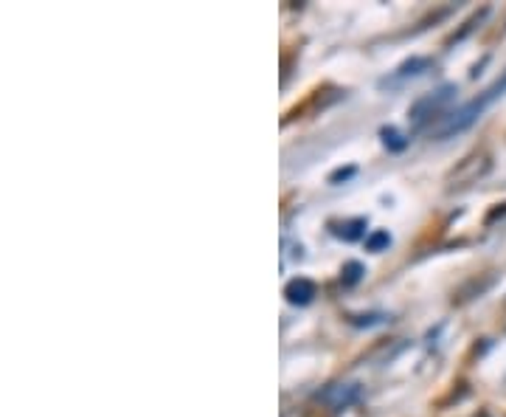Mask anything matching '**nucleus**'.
<instances>
[{
  "label": "nucleus",
  "instance_id": "obj_1",
  "mask_svg": "<svg viewBox=\"0 0 506 417\" xmlns=\"http://www.w3.org/2000/svg\"><path fill=\"white\" fill-rule=\"evenodd\" d=\"M506 93V71H504V77L498 80L495 85H490L478 99H473L470 104H464L461 110H456V113H450L447 119H444V124H439L436 127V139L439 141H444V139H450V136H456V133H464L467 127H473L475 124V119L498 99V96H504Z\"/></svg>",
  "mask_w": 506,
  "mask_h": 417
},
{
  "label": "nucleus",
  "instance_id": "obj_2",
  "mask_svg": "<svg viewBox=\"0 0 506 417\" xmlns=\"http://www.w3.org/2000/svg\"><path fill=\"white\" fill-rule=\"evenodd\" d=\"M493 169V156L487 150H475L467 158H461L447 175V189H464L470 183H478Z\"/></svg>",
  "mask_w": 506,
  "mask_h": 417
},
{
  "label": "nucleus",
  "instance_id": "obj_3",
  "mask_svg": "<svg viewBox=\"0 0 506 417\" xmlns=\"http://www.w3.org/2000/svg\"><path fill=\"white\" fill-rule=\"evenodd\" d=\"M453 99H456V87H453V85H444V87H439L436 93L422 96V99L408 110V119H411L417 127H425V124H428L434 116H439Z\"/></svg>",
  "mask_w": 506,
  "mask_h": 417
},
{
  "label": "nucleus",
  "instance_id": "obj_4",
  "mask_svg": "<svg viewBox=\"0 0 506 417\" xmlns=\"http://www.w3.org/2000/svg\"><path fill=\"white\" fill-rule=\"evenodd\" d=\"M285 296H287L290 305H309L315 299V285L309 279H304V276L290 279L287 288H285Z\"/></svg>",
  "mask_w": 506,
  "mask_h": 417
},
{
  "label": "nucleus",
  "instance_id": "obj_5",
  "mask_svg": "<svg viewBox=\"0 0 506 417\" xmlns=\"http://www.w3.org/2000/svg\"><path fill=\"white\" fill-rule=\"evenodd\" d=\"M495 282V276L493 274H487L481 282L478 279H470L458 293H456V302H470V299H475V296H481V293H487L490 291V285Z\"/></svg>",
  "mask_w": 506,
  "mask_h": 417
},
{
  "label": "nucleus",
  "instance_id": "obj_6",
  "mask_svg": "<svg viewBox=\"0 0 506 417\" xmlns=\"http://www.w3.org/2000/svg\"><path fill=\"white\" fill-rule=\"evenodd\" d=\"M338 237H343V240H361L363 232H365V220L358 217V220H346V223H341V226H335L332 229Z\"/></svg>",
  "mask_w": 506,
  "mask_h": 417
},
{
  "label": "nucleus",
  "instance_id": "obj_7",
  "mask_svg": "<svg viewBox=\"0 0 506 417\" xmlns=\"http://www.w3.org/2000/svg\"><path fill=\"white\" fill-rule=\"evenodd\" d=\"M363 274H365V268H363L361 262H346L343 271H341V282L343 285H358L363 279Z\"/></svg>",
  "mask_w": 506,
  "mask_h": 417
},
{
  "label": "nucleus",
  "instance_id": "obj_8",
  "mask_svg": "<svg viewBox=\"0 0 506 417\" xmlns=\"http://www.w3.org/2000/svg\"><path fill=\"white\" fill-rule=\"evenodd\" d=\"M431 63L428 60H411V63H405L400 71H397V77L394 80H405V77H419L425 68H428Z\"/></svg>",
  "mask_w": 506,
  "mask_h": 417
},
{
  "label": "nucleus",
  "instance_id": "obj_9",
  "mask_svg": "<svg viewBox=\"0 0 506 417\" xmlns=\"http://www.w3.org/2000/svg\"><path fill=\"white\" fill-rule=\"evenodd\" d=\"M383 144H385L388 150H397V153H400V150H405L408 141H405L394 127H383Z\"/></svg>",
  "mask_w": 506,
  "mask_h": 417
},
{
  "label": "nucleus",
  "instance_id": "obj_10",
  "mask_svg": "<svg viewBox=\"0 0 506 417\" xmlns=\"http://www.w3.org/2000/svg\"><path fill=\"white\" fill-rule=\"evenodd\" d=\"M391 246V237H388V232H374L368 240H365V249L368 251H383V249H388Z\"/></svg>",
  "mask_w": 506,
  "mask_h": 417
},
{
  "label": "nucleus",
  "instance_id": "obj_11",
  "mask_svg": "<svg viewBox=\"0 0 506 417\" xmlns=\"http://www.w3.org/2000/svg\"><path fill=\"white\" fill-rule=\"evenodd\" d=\"M352 175H355V169H341V172H335L329 180H332V183H338V180H343V178H352Z\"/></svg>",
  "mask_w": 506,
  "mask_h": 417
}]
</instances>
